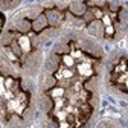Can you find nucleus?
<instances>
[{
    "label": "nucleus",
    "instance_id": "nucleus-1",
    "mask_svg": "<svg viewBox=\"0 0 128 128\" xmlns=\"http://www.w3.org/2000/svg\"><path fill=\"white\" fill-rule=\"evenodd\" d=\"M105 56V47L81 32L61 35L37 76L32 128H93L102 113Z\"/></svg>",
    "mask_w": 128,
    "mask_h": 128
},
{
    "label": "nucleus",
    "instance_id": "nucleus-2",
    "mask_svg": "<svg viewBox=\"0 0 128 128\" xmlns=\"http://www.w3.org/2000/svg\"><path fill=\"white\" fill-rule=\"evenodd\" d=\"M66 0H30L8 15L0 54L22 73L37 79L46 54L67 30Z\"/></svg>",
    "mask_w": 128,
    "mask_h": 128
},
{
    "label": "nucleus",
    "instance_id": "nucleus-3",
    "mask_svg": "<svg viewBox=\"0 0 128 128\" xmlns=\"http://www.w3.org/2000/svg\"><path fill=\"white\" fill-rule=\"evenodd\" d=\"M64 11L70 30L93 38L107 50L124 43L128 32L125 0H66Z\"/></svg>",
    "mask_w": 128,
    "mask_h": 128
},
{
    "label": "nucleus",
    "instance_id": "nucleus-4",
    "mask_svg": "<svg viewBox=\"0 0 128 128\" xmlns=\"http://www.w3.org/2000/svg\"><path fill=\"white\" fill-rule=\"evenodd\" d=\"M37 116V79L0 54V122L3 128H32Z\"/></svg>",
    "mask_w": 128,
    "mask_h": 128
},
{
    "label": "nucleus",
    "instance_id": "nucleus-5",
    "mask_svg": "<svg viewBox=\"0 0 128 128\" xmlns=\"http://www.w3.org/2000/svg\"><path fill=\"white\" fill-rule=\"evenodd\" d=\"M102 98L104 104L128 124V50L122 44L107 50L102 73Z\"/></svg>",
    "mask_w": 128,
    "mask_h": 128
},
{
    "label": "nucleus",
    "instance_id": "nucleus-6",
    "mask_svg": "<svg viewBox=\"0 0 128 128\" xmlns=\"http://www.w3.org/2000/svg\"><path fill=\"white\" fill-rule=\"evenodd\" d=\"M93 128H128V124L120 118L118 116L116 113H113V111H104L98 119V122L94 124Z\"/></svg>",
    "mask_w": 128,
    "mask_h": 128
},
{
    "label": "nucleus",
    "instance_id": "nucleus-7",
    "mask_svg": "<svg viewBox=\"0 0 128 128\" xmlns=\"http://www.w3.org/2000/svg\"><path fill=\"white\" fill-rule=\"evenodd\" d=\"M23 3H26V0H0V11L11 14L15 9H18Z\"/></svg>",
    "mask_w": 128,
    "mask_h": 128
},
{
    "label": "nucleus",
    "instance_id": "nucleus-8",
    "mask_svg": "<svg viewBox=\"0 0 128 128\" xmlns=\"http://www.w3.org/2000/svg\"><path fill=\"white\" fill-rule=\"evenodd\" d=\"M8 15H9V14H6V12H3V11H0V37H2L3 30H5V28H6Z\"/></svg>",
    "mask_w": 128,
    "mask_h": 128
},
{
    "label": "nucleus",
    "instance_id": "nucleus-9",
    "mask_svg": "<svg viewBox=\"0 0 128 128\" xmlns=\"http://www.w3.org/2000/svg\"><path fill=\"white\" fill-rule=\"evenodd\" d=\"M122 46L125 47V49L128 50V32H126V35H125V40H124V43H122Z\"/></svg>",
    "mask_w": 128,
    "mask_h": 128
},
{
    "label": "nucleus",
    "instance_id": "nucleus-10",
    "mask_svg": "<svg viewBox=\"0 0 128 128\" xmlns=\"http://www.w3.org/2000/svg\"><path fill=\"white\" fill-rule=\"evenodd\" d=\"M0 128H3V125H2V122H0Z\"/></svg>",
    "mask_w": 128,
    "mask_h": 128
},
{
    "label": "nucleus",
    "instance_id": "nucleus-11",
    "mask_svg": "<svg viewBox=\"0 0 128 128\" xmlns=\"http://www.w3.org/2000/svg\"><path fill=\"white\" fill-rule=\"evenodd\" d=\"M125 2H128V0H125Z\"/></svg>",
    "mask_w": 128,
    "mask_h": 128
}]
</instances>
